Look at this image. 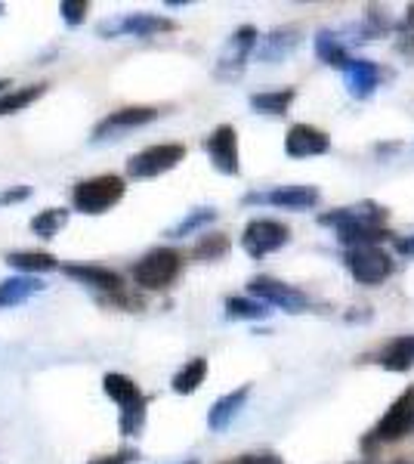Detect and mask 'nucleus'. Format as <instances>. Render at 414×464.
<instances>
[{
    "instance_id": "34",
    "label": "nucleus",
    "mask_w": 414,
    "mask_h": 464,
    "mask_svg": "<svg viewBox=\"0 0 414 464\" xmlns=\"http://www.w3.org/2000/svg\"><path fill=\"white\" fill-rule=\"evenodd\" d=\"M220 464H284V459L275 452H245L236 459H223Z\"/></svg>"
},
{
    "instance_id": "36",
    "label": "nucleus",
    "mask_w": 414,
    "mask_h": 464,
    "mask_svg": "<svg viewBox=\"0 0 414 464\" xmlns=\"http://www.w3.org/2000/svg\"><path fill=\"white\" fill-rule=\"evenodd\" d=\"M25 198H32V186H16V189L0 196V205H16V201H25Z\"/></svg>"
},
{
    "instance_id": "21",
    "label": "nucleus",
    "mask_w": 414,
    "mask_h": 464,
    "mask_svg": "<svg viewBox=\"0 0 414 464\" xmlns=\"http://www.w3.org/2000/svg\"><path fill=\"white\" fill-rule=\"evenodd\" d=\"M43 291V282L37 276H13V279L0 282V310H10L25 301H32L34 295Z\"/></svg>"
},
{
    "instance_id": "11",
    "label": "nucleus",
    "mask_w": 414,
    "mask_h": 464,
    "mask_svg": "<svg viewBox=\"0 0 414 464\" xmlns=\"http://www.w3.org/2000/svg\"><path fill=\"white\" fill-rule=\"evenodd\" d=\"M322 201V192L315 186H275L266 192H247L242 205H269L282 211H310Z\"/></svg>"
},
{
    "instance_id": "6",
    "label": "nucleus",
    "mask_w": 414,
    "mask_h": 464,
    "mask_svg": "<svg viewBox=\"0 0 414 464\" xmlns=\"http://www.w3.org/2000/svg\"><path fill=\"white\" fill-rule=\"evenodd\" d=\"M257 41H260L257 28H254V25H238L236 32L229 34V41L223 44V53H220V59H217L214 78L226 81V84H232V81L242 78L247 63H251V56H254Z\"/></svg>"
},
{
    "instance_id": "31",
    "label": "nucleus",
    "mask_w": 414,
    "mask_h": 464,
    "mask_svg": "<svg viewBox=\"0 0 414 464\" xmlns=\"http://www.w3.org/2000/svg\"><path fill=\"white\" fill-rule=\"evenodd\" d=\"M393 32V19H390L387 6H378V4H368L365 6V22L359 25V41H371V37H380Z\"/></svg>"
},
{
    "instance_id": "3",
    "label": "nucleus",
    "mask_w": 414,
    "mask_h": 464,
    "mask_svg": "<svg viewBox=\"0 0 414 464\" xmlns=\"http://www.w3.org/2000/svg\"><path fill=\"white\" fill-rule=\"evenodd\" d=\"M183 273V254L177 248H152L130 266L133 282L142 291H164Z\"/></svg>"
},
{
    "instance_id": "2",
    "label": "nucleus",
    "mask_w": 414,
    "mask_h": 464,
    "mask_svg": "<svg viewBox=\"0 0 414 464\" xmlns=\"http://www.w3.org/2000/svg\"><path fill=\"white\" fill-rule=\"evenodd\" d=\"M127 192L124 177L118 174H100V177H90L74 183L72 189V205L78 214L96 217V214H109L115 205H121Z\"/></svg>"
},
{
    "instance_id": "15",
    "label": "nucleus",
    "mask_w": 414,
    "mask_h": 464,
    "mask_svg": "<svg viewBox=\"0 0 414 464\" xmlns=\"http://www.w3.org/2000/svg\"><path fill=\"white\" fill-rule=\"evenodd\" d=\"M331 152V137L313 124H291L284 133V155L288 159H315Z\"/></svg>"
},
{
    "instance_id": "33",
    "label": "nucleus",
    "mask_w": 414,
    "mask_h": 464,
    "mask_svg": "<svg viewBox=\"0 0 414 464\" xmlns=\"http://www.w3.org/2000/svg\"><path fill=\"white\" fill-rule=\"evenodd\" d=\"M59 13H63L65 25H84L90 4L87 0H63V4H59Z\"/></svg>"
},
{
    "instance_id": "32",
    "label": "nucleus",
    "mask_w": 414,
    "mask_h": 464,
    "mask_svg": "<svg viewBox=\"0 0 414 464\" xmlns=\"http://www.w3.org/2000/svg\"><path fill=\"white\" fill-rule=\"evenodd\" d=\"M229 251V238L223 232H207V236L198 238V245L192 248L195 260H220L223 254Z\"/></svg>"
},
{
    "instance_id": "20",
    "label": "nucleus",
    "mask_w": 414,
    "mask_h": 464,
    "mask_svg": "<svg viewBox=\"0 0 414 464\" xmlns=\"http://www.w3.org/2000/svg\"><path fill=\"white\" fill-rule=\"evenodd\" d=\"M374 362L387 372H409L414 365V334H396L393 341H387Z\"/></svg>"
},
{
    "instance_id": "39",
    "label": "nucleus",
    "mask_w": 414,
    "mask_h": 464,
    "mask_svg": "<svg viewBox=\"0 0 414 464\" xmlns=\"http://www.w3.org/2000/svg\"><path fill=\"white\" fill-rule=\"evenodd\" d=\"M396 50L405 56H414V34H402V41L396 44Z\"/></svg>"
},
{
    "instance_id": "16",
    "label": "nucleus",
    "mask_w": 414,
    "mask_h": 464,
    "mask_svg": "<svg viewBox=\"0 0 414 464\" xmlns=\"http://www.w3.org/2000/svg\"><path fill=\"white\" fill-rule=\"evenodd\" d=\"M69 279L81 282V285L87 288H96L102 291V295H121L124 291V276L115 273V269L109 266H96V264H59Z\"/></svg>"
},
{
    "instance_id": "4",
    "label": "nucleus",
    "mask_w": 414,
    "mask_h": 464,
    "mask_svg": "<svg viewBox=\"0 0 414 464\" xmlns=\"http://www.w3.org/2000/svg\"><path fill=\"white\" fill-rule=\"evenodd\" d=\"M414 433V384L409 387L405 393H399L393 400V406L383 411V418L368 430V437L362 440L365 449L371 446H387V443H396V440L409 437Z\"/></svg>"
},
{
    "instance_id": "10",
    "label": "nucleus",
    "mask_w": 414,
    "mask_h": 464,
    "mask_svg": "<svg viewBox=\"0 0 414 464\" xmlns=\"http://www.w3.org/2000/svg\"><path fill=\"white\" fill-rule=\"evenodd\" d=\"M291 242V229L282 220H269V217H257L242 232V248L251 254L254 260H263L266 254L282 251Z\"/></svg>"
},
{
    "instance_id": "18",
    "label": "nucleus",
    "mask_w": 414,
    "mask_h": 464,
    "mask_svg": "<svg viewBox=\"0 0 414 464\" xmlns=\"http://www.w3.org/2000/svg\"><path fill=\"white\" fill-rule=\"evenodd\" d=\"M343 78H346V90H350V96H356V100H368V96L383 84V78H390V72H383L378 63H371V59L352 56L343 69Z\"/></svg>"
},
{
    "instance_id": "22",
    "label": "nucleus",
    "mask_w": 414,
    "mask_h": 464,
    "mask_svg": "<svg viewBox=\"0 0 414 464\" xmlns=\"http://www.w3.org/2000/svg\"><path fill=\"white\" fill-rule=\"evenodd\" d=\"M297 100V90L294 87H282V90H263V93H251L247 96V106L260 115H288L291 102Z\"/></svg>"
},
{
    "instance_id": "28",
    "label": "nucleus",
    "mask_w": 414,
    "mask_h": 464,
    "mask_svg": "<svg viewBox=\"0 0 414 464\" xmlns=\"http://www.w3.org/2000/svg\"><path fill=\"white\" fill-rule=\"evenodd\" d=\"M65 223H69L65 208H47V211H37L32 217V232L37 238H43V242H50V238H56L65 229Z\"/></svg>"
},
{
    "instance_id": "43",
    "label": "nucleus",
    "mask_w": 414,
    "mask_h": 464,
    "mask_svg": "<svg viewBox=\"0 0 414 464\" xmlns=\"http://www.w3.org/2000/svg\"><path fill=\"white\" fill-rule=\"evenodd\" d=\"M0 16H4V4H0Z\"/></svg>"
},
{
    "instance_id": "13",
    "label": "nucleus",
    "mask_w": 414,
    "mask_h": 464,
    "mask_svg": "<svg viewBox=\"0 0 414 464\" xmlns=\"http://www.w3.org/2000/svg\"><path fill=\"white\" fill-rule=\"evenodd\" d=\"M201 146H205L210 164H214L223 177L242 174V161H238V130L232 124H217Z\"/></svg>"
},
{
    "instance_id": "19",
    "label": "nucleus",
    "mask_w": 414,
    "mask_h": 464,
    "mask_svg": "<svg viewBox=\"0 0 414 464\" xmlns=\"http://www.w3.org/2000/svg\"><path fill=\"white\" fill-rule=\"evenodd\" d=\"M247 396H251V384H242V387H236L232 393H223L220 400H217L214 406L207 409V428L214 430V433H220V430L229 428V424L238 418V411L245 409Z\"/></svg>"
},
{
    "instance_id": "26",
    "label": "nucleus",
    "mask_w": 414,
    "mask_h": 464,
    "mask_svg": "<svg viewBox=\"0 0 414 464\" xmlns=\"http://www.w3.org/2000/svg\"><path fill=\"white\" fill-rule=\"evenodd\" d=\"M205 378H207V359L205 356H192L189 362H186L183 369L170 378V387H173V393L189 396V393L198 391L201 384H205Z\"/></svg>"
},
{
    "instance_id": "7",
    "label": "nucleus",
    "mask_w": 414,
    "mask_h": 464,
    "mask_svg": "<svg viewBox=\"0 0 414 464\" xmlns=\"http://www.w3.org/2000/svg\"><path fill=\"white\" fill-rule=\"evenodd\" d=\"M186 161V146L183 143H158L146 146L142 152L130 155L127 161V177L130 179H155L168 170L179 168Z\"/></svg>"
},
{
    "instance_id": "29",
    "label": "nucleus",
    "mask_w": 414,
    "mask_h": 464,
    "mask_svg": "<svg viewBox=\"0 0 414 464\" xmlns=\"http://www.w3.org/2000/svg\"><path fill=\"white\" fill-rule=\"evenodd\" d=\"M217 220V208H195V211H189L183 217V220L177 223V227H170L164 236L168 238H186V236H195V232L207 229L210 223Z\"/></svg>"
},
{
    "instance_id": "30",
    "label": "nucleus",
    "mask_w": 414,
    "mask_h": 464,
    "mask_svg": "<svg viewBox=\"0 0 414 464\" xmlns=\"http://www.w3.org/2000/svg\"><path fill=\"white\" fill-rule=\"evenodd\" d=\"M269 306L254 301V297H226V316L229 319H245V322H260V319H269Z\"/></svg>"
},
{
    "instance_id": "5",
    "label": "nucleus",
    "mask_w": 414,
    "mask_h": 464,
    "mask_svg": "<svg viewBox=\"0 0 414 464\" xmlns=\"http://www.w3.org/2000/svg\"><path fill=\"white\" fill-rule=\"evenodd\" d=\"M177 32V22L161 16V13H127V16H111L96 25V34L105 41L115 37H158Z\"/></svg>"
},
{
    "instance_id": "27",
    "label": "nucleus",
    "mask_w": 414,
    "mask_h": 464,
    "mask_svg": "<svg viewBox=\"0 0 414 464\" xmlns=\"http://www.w3.org/2000/svg\"><path fill=\"white\" fill-rule=\"evenodd\" d=\"M50 84H43V81H37V84H28V87H16V90H6V93H0V115H13V111H25L32 102L41 100L43 93H47Z\"/></svg>"
},
{
    "instance_id": "42",
    "label": "nucleus",
    "mask_w": 414,
    "mask_h": 464,
    "mask_svg": "<svg viewBox=\"0 0 414 464\" xmlns=\"http://www.w3.org/2000/svg\"><path fill=\"white\" fill-rule=\"evenodd\" d=\"M179 464H201L198 459H189V461H179Z\"/></svg>"
},
{
    "instance_id": "25",
    "label": "nucleus",
    "mask_w": 414,
    "mask_h": 464,
    "mask_svg": "<svg viewBox=\"0 0 414 464\" xmlns=\"http://www.w3.org/2000/svg\"><path fill=\"white\" fill-rule=\"evenodd\" d=\"M315 56L322 59L325 65H331V69H346V63H350V50H346V44L337 37L334 32H328V28H322L319 34H315Z\"/></svg>"
},
{
    "instance_id": "40",
    "label": "nucleus",
    "mask_w": 414,
    "mask_h": 464,
    "mask_svg": "<svg viewBox=\"0 0 414 464\" xmlns=\"http://www.w3.org/2000/svg\"><path fill=\"white\" fill-rule=\"evenodd\" d=\"M6 87H13L10 78H0V93H6Z\"/></svg>"
},
{
    "instance_id": "12",
    "label": "nucleus",
    "mask_w": 414,
    "mask_h": 464,
    "mask_svg": "<svg viewBox=\"0 0 414 464\" xmlns=\"http://www.w3.org/2000/svg\"><path fill=\"white\" fill-rule=\"evenodd\" d=\"M158 118H161V109H155V106L115 109V111H109V115H105L102 121L93 127L90 140H93V143H100V140H115V137H121V133H127V130H140V127L158 121Z\"/></svg>"
},
{
    "instance_id": "9",
    "label": "nucleus",
    "mask_w": 414,
    "mask_h": 464,
    "mask_svg": "<svg viewBox=\"0 0 414 464\" xmlns=\"http://www.w3.org/2000/svg\"><path fill=\"white\" fill-rule=\"evenodd\" d=\"M247 295H251L254 301H260L266 306H278V310H284V313H303L306 306H310L306 291L294 288L282 279H273V276H254V279H247Z\"/></svg>"
},
{
    "instance_id": "14",
    "label": "nucleus",
    "mask_w": 414,
    "mask_h": 464,
    "mask_svg": "<svg viewBox=\"0 0 414 464\" xmlns=\"http://www.w3.org/2000/svg\"><path fill=\"white\" fill-rule=\"evenodd\" d=\"M390 211L378 201H359V205H346V208H334V211H322L315 220L319 227H331V229H352V227H383L387 223Z\"/></svg>"
},
{
    "instance_id": "23",
    "label": "nucleus",
    "mask_w": 414,
    "mask_h": 464,
    "mask_svg": "<svg viewBox=\"0 0 414 464\" xmlns=\"http://www.w3.org/2000/svg\"><path fill=\"white\" fill-rule=\"evenodd\" d=\"M4 260H6V266L19 269V276H37V273H53V269H59V260L47 251H10Z\"/></svg>"
},
{
    "instance_id": "38",
    "label": "nucleus",
    "mask_w": 414,
    "mask_h": 464,
    "mask_svg": "<svg viewBox=\"0 0 414 464\" xmlns=\"http://www.w3.org/2000/svg\"><path fill=\"white\" fill-rule=\"evenodd\" d=\"M396 251L402 254V257H414V236H405V238H393Z\"/></svg>"
},
{
    "instance_id": "37",
    "label": "nucleus",
    "mask_w": 414,
    "mask_h": 464,
    "mask_svg": "<svg viewBox=\"0 0 414 464\" xmlns=\"http://www.w3.org/2000/svg\"><path fill=\"white\" fill-rule=\"evenodd\" d=\"M396 32L399 34H414V4L405 6V13H402V19H399Z\"/></svg>"
},
{
    "instance_id": "24",
    "label": "nucleus",
    "mask_w": 414,
    "mask_h": 464,
    "mask_svg": "<svg viewBox=\"0 0 414 464\" xmlns=\"http://www.w3.org/2000/svg\"><path fill=\"white\" fill-rule=\"evenodd\" d=\"M387 238H393V232L387 227H352V229H337V242L350 248H380Z\"/></svg>"
},
{
    "instance_id": "17",
    "label": "nucleus",
    "mask_w": 414,
    "mask_h": 464,
    "mask_svg": "<svg viewBox=\"0 0 414 464\" xmlns=\"http://www.w3.org/2000/svg\"><path fill=\"white\" fill-rule=\"evenodd\" d=\"M300 34H303V28H300V25L273 28V32L263 34L260 41H257V47H254V56H257L260 63H266V65L282 63V59H288L294 50L300 47Z\"/></svg>"
},
{
    "instance_id": "1",
    "label": "nucleus",
    "mask_w": 414,
    "mask_h": 464,
    "mask_svg": "<svg viewBox=\"0 0 414 464\" xmlns=\"http://www.w3.org/2000/svg\"><path fill=\"white\" fill-rule=\"evenodd\" d=\"M102 391L118 406V430H121V437H140L142 428H146L149 396L140 391L137 381L121 375V372H109L102 378Z\"/></svg>"
},
{
    "instance_id": "41",
    "label": "nucleus",
    "mask_w": 414,
    "mask_h": 464,
    "mask_svg": "<svg viewBox=\"0 0 414 464\" xmlns=\"http://www.w3.org/2000/svg\"><path fill=\"white\" fill-rule=\"evenodd\" d=\"M390 464H414V459H396V461H390Z\"/></svg>"
},
{
    "instance_id": "8",
    "label": "nucleus",
    "mask_w": 414,
    "mask_h": 464,
    "mask_svg": "<svg viewBox=\"0 0 414 464\" xmlns=\"http://www.w3.org/2000/svg\"><path fill=\"white\" fill-rule=\"evenodd\" d=\"M343 264L350 269V276L359 282V285H383V282L393 276V257H390L383 248H350L343 254Z\"/></svg>"
},
{
    "instance_id": "35",
    "label": "nucleus",
    "mask_w": 414,
    "mask_h": 464,
    "mask_svg": "<svg viewBox=\"0 0 414 464\" xmlns=\"http://www.w3.org/2000/svg\"><path fill=\"white\" fill-rule=\"evenodd\" d=\"M140 461V452L137 449H118L111 455H100V459H90L87 464H133Z\"/></svg>"
}]
</instances>
